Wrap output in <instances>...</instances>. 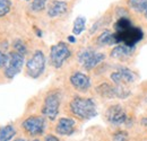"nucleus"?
<instances>
[{
    "mask_svg": "<svg viewBox=\"0 0 147 141\" xmlns=\"http://www.w3.org/2000/svg\"><path fill=\"white\" fill-rule=\"evenodd\" d=\"M14 141H27V140H25V139H22V138H19V139H15ZM32 141H40L38 139H34V140H32Z\"/></svg>",
    "mask_w": 147,
    "mask_h": 141,
    "instance_id": "nucleus-29",
    "label": "nucleus"
},
{
    "mask_svg": "<svg viewBox=\"0 0 147 141\" xmlns=\"http://www.w3.org/2000/svg\"><path fill=\"white\" fill-rule=\"evenodd\" d=\"M16 136V129L11 125H5L0 129V141H10Z\"/></svg>",
    "mask_w": 147,
    "mask_h": 141,
    "instance_id": "nucleus-16",
    "label": "nucleus"
},
{
    "mask_svg": "<svg viewBox=\"0 0 147 141\" xmlns=\"http://www.w3.org/2000/svg\"><path fill=\"white\" fill-rule=\"evenodd\" d=\"M86 28V18L83 16H78L75 19L73 26V35H80Z\"/></svg>",
    "mask_w": 147,
    "mask_h": 141,
    "instance_id": "nucleus-18",
    "label": "nucleus"
},
{
    "mask_svg": "<svg viewBox=\"0 0 147 141\" xmlns=\"http://www.w3.org/2000/svg\"><path fill=\"white\" fill-rule=\"evenodd\" d=\"M128 6L136 13L144 14L147 9V0H128Z\"/></svg>",
    "mask_w": 147,
    "mask_h": 141,
    "instance_id": "nucleus-17",
    "label": "nucleus"
},
{
    "mask_svg": "<svg viewBox=\"0 0 147 141\" xmlns=\"http://www.w3.org/2000/svg\"><path fill=\"white\" fill-rule=\"evenodd\" d=\"M43 141H60V140H59L58 137H55V136H53V134H48V136L44 138V140Z\"/></svg>",
    "mask_w": 147,
    "mask_h": 141,
    "instance_id": "nucleus-26",
    "label": "nucleus"
},
{
    "mask_svg": "<svg viewBox=\"0 0 147 141\" xmlns=\"http://www.w3.org/2000/svg\"><path fill=\"white\" fill-rule=\"evenodd\" d=\"M24 56L23 54L11 51L8 53V63L5 67V76L8 79L15 78L23 69L24 66Z\"/></svg>",
    "mask_w": 147,
    "mask_h": 141,
    "instance_id": "nucleus-8",
    "label": "nucleus"
},
{
    "mask_svg": "<svg viewBox=\"0 0 147 141\" xmlns=\"http://www.w3.org/2000/svg\"><path fill=\"white\" fill-rule=\"evenodd\" d=\"M105 59V54L102 52H95L93 49L87 48L82 50L78 54V61L86 70H92L97 67Z\"/></svg>",
    "mask_w": 147,
    "mask_h": 141,
    "instance_id": "nucleus-6",
    "label": "nucleus"
},
{
    "mask_svg": "<svg viewBox=\"0 0 147 141\" xmlns=\"http://www.w3.org/2000/svg\"><path fill=\"white\" fill-rule=\"evenodd\" d=\"M68 10V3L63 0H52L48 6V16L51 18L59 17Z\"/></svg>",
    "mask_w": 147,
    "mask_h": 141,
    "instance_id": "nucleus-13",
    "label": "nucleus"
},
{
    "mask_svg": "<svg viewBox=\"0 0 147 141\" xmlns=\"http://www.w3.org/2000/svg\"><path fill=\"white\" fill-rule=\"evenodd\" d=\"M70 111L74 115L80 120H91L97 115L96 104L92 98L76 96L70 102Z\"/></svg>",
    "mask_w": 147,
    "mask_h": 141,
    "instance_id": "nucleus-2",
    "label": "nucleus"
},
{
    "mask_svg": "<svg viewBox=\"0 0 147 141\" xmlns=\"http://www.w3.org/2000/svg\"><path fill=\"white\" fill-rule=\"evenodd\" d=\"M67 40H68L69 43H75V42H76V37H75V35H69L68 37H67Z\"/></svg>",
    "mask_w": 147,
    "mask_h": 141,
    "instance_id": "nucleus-27",
    "label": "nucleus"
},
{
    "mask_svg": "<svg viewBox=\"0 0 147 141\" xmlns=\"http://www.w3.org/2000/svg\"><path fill=\"white\" fill-rule=\"evenodd\" d=\"M96 93L104 98H120V99H125L129 97L130 95V90L126 89L123 86H112L108 83H103L101 85H98L96 88Z\"/></svg>",
    "mask_w": 147,
    "mask_h": 141,
    "instance_id": "nucleus-7",
    "label": "nucleus"
},
{
    "mask_svg": "<svg viewBox=\"0 0 147 141\" xmlns=\"http://www.w3.org/2000/svg\"><path fill=\"white\" fill-rule=\"evenodd\" d=\"M113 141H128V133L126 131H118L113 134Z\"/></svg>",
    "mask_w": 147,
    "mask_h": 141,
    "instance_id": "nucleus-23",
    "label": "nucleus"
},
{
    "mask_svg": "<svg viewBox=\"0 0 147 141\" xmlns=\"http://www.w3.org/2000/svg\"><path fill=\"white\" fill-rule=\"evenodd\" d=\"M25 1H30V0H25Z\"/></svg>",
    "mask_w": 147,
    "mask_h": 141,
    "instance_id": "nucleus-31",
    "label": "nucleus"
},
{
    "mask_svg": "<svg viewBox=\"0 0 147 141\" xmlns=\"http://www.w3.org/2000/svg\"><path fill=\"white\" fill-rule=\"evenodd\" d=\"M13 48H14V50L16 51V52L20 53V54H23V55H25L26 53H27V46H26V44L22 41V40H15L14 42H13Z\"/></svg>",
    "mask_w": 147,
    "mask_h": 141,
    "instance_id": "nucleus-20",
    "label": "nucleus"
},
{
    "mask_svg": "<svg viewBox=\"0 0 147 141\" xmlns=\"http://www.w3.org/2000/svg\"><path fill=\"white\" fill-rule=\"evenodd\" d=\"M135 48L136 46H128V45H125V44H118L117 46L113 48L110 55L112 59L125 60V59H127V58L131 56L134 54Z\"/></svg>",
    "mask_w": 147,
    "mask_h": 141,
    "instance_id": "nucleus-14",
    "label": "nucleus"
},
{
    "mask_svg": "<svg viewBox=\"0 0 147 141\" xmlns=\"http://www.w3.org/2000/svg\"><path fill=\"white\" fill-rule=\"evenodd\" d=\"M45 55L43 51L36 50L33 53V55L27 60L26 62V73L32 79H37L43 75L45 70Z\"/></svg>",
    "mask_w": 147,
    "mask_h": 141,
    "instance_id": "nucleus-4",
    "label": "nucleus"
},
{
    "mask_svg": "<svg viewBox=\"0 0 147 141\" xmlns=\"http://www.w3.org/2000/svg\"><path fill=\"white\" fill-rule=\"evenodd\" d=\"M140 124H142L143 126H147V116L146 117H143V119L140 120Z\"/></svg>",
    "mask_w": 147,
    "mask_h": 141,
    "instance_id": "nucleus-28",
    "label": "nucleus"
},
{
    "mask_svg": "<svg viewBox=\"0 0 147 141\" xmlns=\"http://www.w3.org/2000/svg\"><path fill=\"white\" fill-rule=\"evenodd\" d=\"M7 63H8V54H6L0 50V69L5 68L7 66Z\"/></svg>",
    "mask_w": 147,
    "mask_h": 141,
    "instance_id": "nucleus-25",
    "label": "nucleus"
},
{
    "mask_svg": "<svg viewBox=\"0 0 147 141\" xmlns=\"http://www.w3.org/2000/svg\"><path fill=\"white\" fill-rule=\"evenodd\" d=\"M97 44L101 45V46L114 45V44L118 45V42H117L115 36H114V33H112L109 30H105V31H103L98 35V37H97Z\"/></svg>",
    "mask_w": 147,
    "mask_h": 141,
    "instance_id": "nucleus-15",
    "label": "nucleus"
},
{
    "mask_svg": "<svg viewBox=\"0 0 147 141\" xmlns=\"http://www.w3.org/2000/svg\"><path fill=\"white\" fill-rule=\"evenodd\" d=\"M115 15L119 18H129V11L123 7H118L115 9Z\"/></svg>",
    "mask_w": 147,
    "mask_h": 141,
    "instance_id": "nucleus-24",
    "label": "nucleus"
},
{
    "mask_svg": "<svg viewBox=\"0 0 147 141\" xmlns=\"http://www.w3.org/2000/svg\"><path fill=\"white\" fill-rule=\"evenodd\" d=\"M118 72L120 73L121 76V80H122V84H130V83H134L135 79H136V76L132 71L130 70L129 68L126 67H121L118 69Z\"/></svg>",
    "mask_w": 147,
    "mask_h": 141,
    "instance_id": "nucleus-19",
    "label": "nucleus"
},
{
    "mask_svg": "<svg viewBox=\"0 0 147 141\" xmlns=\"http://www.w3.org/2000/svg\"><path fill=\"white\" fill-rule=\"evenodd\" d=\"M105 116H107L108 122L113 124V125H121V124L126 123L127 122V119H128L127 113L125 112V109L122 108V106L119 105V104L110 106L107 109Z\"/></svg>",
    "mask_w": 147,
    "mask_h": 141,
    "instance_id": "nucleus-10",
    "label": "nucleus"
},
{
    "mask_svg": "<svg viewBox=\"0 0 147 141\" xmlns=\"http://www.w3.org/2000/svg\"><path fill=\"white\" fill-rule=\"evenodd\" d=\"M75 120L70 117H61L55 126V132L60 136H71L75 132Z\"/></svg>",
    "mask_w": 147,
    "mask_h": 141,
    "instance_id": "nucleus-12",
    "label": "nucleus"
},
{
    "mask_svg": "<svg viewBox=\"0 0 147 141\" xmlns=\"http://www.w3.org/2000/svg\"><path fill=\"white\" fill-rule=\"evenodd\" d=\"M47 1L48 0H33L31 3V9L33 11H42L47 7Z\"/></svg>",
    "mask_w": 147,
    "mask_h": 141,
    "instance_id": "nucleus-22",
    "label": "nucleus"
},
{
    "mask_svg": "<svg viewBox=\"0 0 147 141\" xmlns=\"http://www.w3.org/2000/svg\"><path fill=\"white\" fill-rule=\"evenodd\" d=\"M144 15H145V17L147 18V9H146V11H145V13H144Z\"/></svg>",
    "mask_w": 147,
    "mask_h": 141,
    "instance_id": "nucleus-30",
    "label": "nucleus"
},
{
    "mask_svg": "<svg viewBox=\"0 0 147 141\" xmlns=\"http://www.w3.org/2000/svg\"><path fill=\"white\" fill-rule=\"evenodd\" d=\"M11 9L10 0H0V17L6 16Z\"/></svg>",
    "mask_w": 147,
    "mask_h": 141,
    "instance_id": "nucleus-21",
    "label": "nucleus"
},
{
    "mask_svg": "<svg viewBox=\"0 0 147 141\" xmlns=\"http://www.w3.org/2000/svg\"><path fill=\"white\" fill-rule=\"evenodd\" d=\"M45 125H47L45 119L43 116H37V115L28 116L22 123L23 129L32 137H36V136L43 134L44 130H45Z\"/></svg>",
    "mask_w": 147,
    "mask_h": 141,
    "instance_id": "nucleus-9",
    "label": "nucleus"
},
{
    "mask_svg": "<svg viewBox=\"0 0 147 141\" xmlns=\"http://www.w3.org/2000/svg\"><path fill=\"white\" fill-rule=\"evenodd\" d=\"M113 27L118 44L136 46V44L144 38V31L135 26L129 18H118Z\"/></svg>",
    "mask_w": 147,
    "mask_h": 141,
    "instance_id": "nucleus-1",
    "label": "nucleus"
},
{
    "mask_svg": "<svg viewBox=\"0 0 147 141\" xmlns=\"http://www.w3.org/2000/svg\"><path fill=\"white\" fill-rule=\"evenodd\" d=\"M70 84L78 91H87L91 88V79L87 75L83 72H75L70 76Z\"/></svg>",
    "mask_w": 147,
    "mask_h": 141,
    "instance_id": "nucleus-11",
    "label": "nucleus"
},
{
    "mask_svg": "<svg viewBox=\"0 0 147 141\" xmlns=\"http://www.w3.org/2000/svg\"><path fill=\"white\" fill-rule=\"evenodd\" d=\"M71 56V50L66 42H58L50 49V63L55 69H60L66 60Z\"/></svg>",
    "mask_w": 147,
    "mask_h": 141,
    "instance_id": "nucleus-5",
    "label": "nucleus"
},
{
    "mask_svg": "<svg viewBox=\"0 0 147 141\" xmlns=\"http://www.w3.org/2000/svg\"><path fill=\"white\" fill-rule=\"evenodd\" d=\"M61 103V93L58 89H53L49 91L44 98V103L42 106V114L43 116L48 117L49 120L53 121L57 119L59 114V108Z\"/></svg>",
    "mask_w": 147,
    "mask_h": 141,
    "instance_id": "nucleus-3",
    "label": "nucleus"
}]
</instances>
